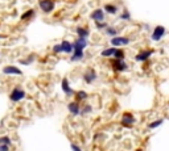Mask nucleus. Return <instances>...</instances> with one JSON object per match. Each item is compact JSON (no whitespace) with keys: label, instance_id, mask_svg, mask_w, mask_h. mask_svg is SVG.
I'll list each match as a JSON object with an SVG mask.
<instances>
[{"label":"nucleus","instance_id":"1","mask_svg":"<svg viewBox=\"0 0 169 151\" xmlns=\"http://www.w3.org/2000/svg\"><path fill=\"white\" fill-rule=\"evenodd\" d=\"M87 46V39L86 38H78L74 42V54L71 57V61H79L83 57V50Z\"/></svg>","mask_w":169,"mask_h":151},{"label":"nucleus","instance_id":"2","mask_svg":"<svg viewBox=\"0 0 169 151\" xmlns=\"http://www.w3.org/2000/svg\"><path fill=\"white\" fill-rule=\"evenodd\" d=\"M165 32L167 30H165V28L163 25H157L156 28L153 29V33H152V36H151L152 41H160V39L164 37Z\"/></svg>","mask_w":169,"mask_h":151},{"label":"nucleus","instance_id":"3","mask_svg":"<svg viewBox=\"0 0 169 151\" xmlns=\"http://www.w3.org/2000/svg\"><path fill=\"white\" fill-rule=\"evenodd\" d=\"M130 44V38L127 37H119V36H116V37L111 38V45L114 46V47H118V46H125Z\"/></svg>","mask_w":169,"mask_h":151},{"label":"nucleus","instance_id":"4","mask_svg":"<svg viewBox=\"0 0 169 151\" xmlns=\"http://www.w3.org/2000/svg\"><path fill=\"white\" fill-rule=\"evenodd\" d=\"M40 7H41V9L45 13H50L54 9V3H53V0H41Z\"/></svg>","mask_w":169,"mask_h":151},{"label":"nucleus","instance_id":"5","mask_svg":"<svg viewBox=\"0 0 169 151\" xmlns=\"http://www.w3.org/2000/svg\"><path fill=\"white\" fill-rule=\"evenodd\" d=\"M24 97H25V91L21 90V88H15L11 93V100L12 101H20Z\"/></svg>","mask_w":169,"mask_h":151},{"label":"nucleus","instance_id":"6","mask_svg":"<svg viewBox=\"0 0 169 151\" xmlns=\"http://www.w3.org/2000/svg\"><path fill=\"white\" fill-rule=\"evenodd\" d=\"M153 53H155L153 50H141L136 57H135V59H136L137 62H145L147 59H149V57Z\"/></svg>","mask_w":169,"mask_h":151},{"label":"nucleus","instance_id":"7","mask_svg":"<svg viewBox=\"0 0 169 151\" xmlns=\"http://www.w3.org/2000/svg\"><path fill=\"white\" fill-rule=\"evenodd\" d=\"M112 67L115 71H125L127 70V63L124 62V59H115L112 62Z\"/></svg>","mask_w":169,"mask_h":151},{"label":"nucleus","instance_id":"8","mask_svg":"<svg viewBox=\"0 0 169 151\" xmlns=\"http://www.w3.org/2000/svg\"><path fill=\"white\" fill-rule=\"evenodd\" d=\"M135 122H136V120H135V117L131 113H124L123 117H122V124L124 126H132Z\"/></svg>","mask_w":169,"mask_h":151},{"label":"nucleus","instance_id":"9","mask_svg":"<svg viewBox=\"0 0 169 151\" xmlns=\"http://www.w3.org/2000/svg\"><path fill=\"white\" fill-rule=\"evenodd\" d=\"M83 79L86 80V83H92V81L97 79V74H95V71L92 70V68H89L87 71L85 72V75H83Z\"/></svg>","mask_w":169,"mask_h":151},{"label":"nucleus","instance_id":"10","mask_svg":"<svg viewBox=\"0 0 169 151\" xmlns=\"http://www.w3.org/2000/svg\"><path fill=\"white\" fill-rule=\"evenodd\" d=\"M91 19L97 22H102L104 20V12L102 11V9H95V11L91 13Z\"/></svg>","mask_w":169,"mask_h":151},{"label":"nucleus","instance_id":"11","mask_svg":"<svg viewBox=\"0 0 169 151\" xmlns=\"http://www.w3.org/2000/svg\"><path fill=\"white\" fill-rule=\"evenodd\" d=\"M4 74H15V75H21V70H19L17 67H15V66H7L4 67V70H3Z\"/></svg>","mask_w":169,"mask_h":151},{"label":"nucleus","instance_id":"12","mask_svg":"<svg viewBox=\"0 0 169 151\" xmlns=\"http://www.w3.org/2000/svg\"><path fill=\"white\" fill-rule=\"evenodd\" d=\"M68 109H69V112H70L73 116H77V114H79V112H81L77 103H70L68 105Z\"/></svg>","mask_w":169,"mask_h":151},{"label":"nucleus","instance_id":"13","mask_svg":"<svg viewBox=\"0 0 169 151\" xmlns=\"http://www.w3.org/2000/svg\"><path fill=\"white\" fill-rule=\"evenodd\" d=\"M62 90H64V92L68 95V96L73 95V90L70 88V85H69V80H68V79H64V80H62Z\"/></svg>","mask_w":169,"mask_h":151},{"label":"nucleus","instance_id":"14","mask_svg":"<svg viewBox=\"0 0 169 151\" xmlns=\"http://www.w3.org/2000/svg\"><path fill=\"white\" fill-rule=\"evenodd\" d=\"M73 49H74V46H73L69 41H64V42L61 44V50L65 51V53H68V54L73 51Z\"/></svg>","mask_w":169,"mask_h":151},{"label":"nucleus","instance_id":"15","mask_svg":"<svg viewBox=\"0 0 169 151\" xmlns=\"http://www.w3.org/2000/svg\"><path fill=\"white\" fill-rule=\"evenodd\" d=\"M116 50H118L116 47H108V49H106V50L102 51L101 55H102V57H111V55H115Z\"/></svg>","mask_w":169,"mask_h":151},{"label":"nucleus","instance_id":"16","mask_svg":"<svg viewBox=\"0 0 169 151\" xmlns=\"http://www.w3.org/2000/svg\"><path fill=\"white\" fill-rule=\"evenodd\" d=\"M89 29L86 28H77V34H78V38H87L89 36Z\"/></svg>","mask_w":169,"mask_h":151},{"label":"nucleus","instance_id":"17","mask_svg":"<svg viewBox=\"0 0 169 151\" xmlns=\"http://www.w3.org/2000/svg\"><path fill=\"white\" fill-rule=\"evenodd\" d=\"M104 9H106V12L110 13V15H115V13L118 12V7L116 5H112V4L104 5Z\"/></svg>","mask_w":169,"mask_h":151},{"label":"nucleus","instance_id":"18","mask_svg":"<svg viewBox=\"0 0 169 151\" xmlns=\"http://www.w3.org/2000/svg\"><path fill=\"white\" fill-rule=\"evenodd\" d=\"M106 33H107L108 36H112V38H114V37H116V34H118V29L112 28V26H107V28H106Z\"/></svg>","mask_w":169,"mask_h":151},{"label":"nucleus","instance_id":"19","mask_svg":"<svg viewBox=\"0 0 169 151\" xmlns=\"http://www.w3.org/2000/svg\"><path fill=\"white\" fill-rule=\"evenodd\" d=\"M163 122H164V120L160 118V120H156V121H153V122H151L148 126H149V129H156V127H158L160 125H163Z\"/></svg>","mask_w":169,"mask_h":151},{"label":"nucleus","instance_id":"20","mask_svg":"<svg viewBox=\"0 0 169 151\" xmlns=\"http://www.w3.org/2000/svg\"><path fill=\"white\" fill-rule=\"evenodd\" d=\"M86 97H87V93H86L85 91H79V92H77V100H78V101L85 100Z\"/></svg>","mask_w":169,"mask_h":151},{"label":"nucleus","instance_id":"21","mask_svg":"<svg viewBox=\"0 0 169 151\" xmlns=\"http://www.w3.org/2000/svg\"><path fill=\"white\" fill-rule=\"evenodd\" d=\"M33 15H35V11H33V9H29L28 12H25L24 15H21V20H26V19H29Z\"/></svg>","mask_w":169,"mask_h":151},{"label":"nucleus","instance_id":"22","mask_svg":"<svg viewBox=\"0 0 169 151\" xmlns=\"http://www.w3.org/2000/svg\"><path fill=\"white\" fill-rule=\"evenodd\" d=\"M115 59H124V53H123V50H120V49H118L116 50V53H115Z\"/></svg>","mask_w":169,"mask_h":151},{"label":"nucleus","instance_id":"23","mask_svg":"<svg viewBox=\"0 0 169 151\" xmlns=\"http://www.w3.org/2000/svg\"><path fill=\"white\" fill-rule=\"evenodd\" d=\"M0 144H11V139H9L8 137H2L0 138Z\"/></svg>","mask_w":169,"mask_h":151},{"label":"nucleus","instance_id":"24","mask_svg":"<svg viewBox=\"0 0 169 151\" xmlns=\"http://www.w3.org/2000/svg\"><path fill=\"white\" fill-rule=\"evenodd\" d=\"M120 19H122V20H130V19H131V15H130V12H127V11H124L123 13H122V16H120Z\"/></svg>","mask_w":169,"mask_h":151},{"label":"nucleus","instance_id":"25","mask_svg":"<svg viewBox=\"0 0 169 151\" xmlns=\"http://www.w3.org/2000/svg\"><path fill=\"white\" fill-rule=\"evenodd\" d=\"M70 147H71V150H73V151H82L81 147H79L78 144H75V143H71V144H70Z\"/></svg>","mask_w":169,"mask_h":151},{"label":"nucleus","instance_id":"26","mask_svg":"<svg viewBox=\"0 0 169 151\" xmlns=\"http://www.w3.org/2000/svg\"><path fill=\"white\" fill-rule=\"evenodd\" d=\"M92 108L90 107V105H86V107L83 108V110H82V114H85V113H89V112H91Z\"/></svg>","mask_w":169,"mask_h":151},{"label":"nucleus","instance_id":"27","mask_svg":"<svg viewBox=\"0 0 169 151\" xmlns=\"http://www.w3.org/2000/svg\"><path fill=\"white\" fill-rule=\"evenodd\" d=\"M0 151H9L8 144H0Z\"/></svg>","mask_w":169,"mask_h":151},{"label":"nucleus","instance_id":"28","mask_svg":"<svg viewBox=\"0 0 169 151\" xmlns=\"http://www.w3.org/2000/svg\"><path fill=\"white\" fill-rule=\"evenodd\" d=\"M53 51L54 53H61L62 50H61V45H56L54 47H53Z\"/></svg>","mask_w":169,"mask_h":151},{"label":"nucleus","instance_id":"29","mask_svg":"<svg viewBox=\"0 0 169 151\" xmlns=\"http://www.w3.org/2000/svg\"><path fill=\"white\" fill-rule=\"evenodd\" d=\"M98 28L99 29H103V28H107V24H104V22H97Z\"/></svg>","mask_w":169,"mask_h":151},{"label":"nucleus","instance_id":"30","mask_svg":"<svg viewBox=\"0 0 169 151\" xmlns=\"http://www.w3.org/2000/svg\"><path fill=\"white\" fill-rule=\"evenodd\" d=\"M0 38H2V37H0Z\"/></svg>","mask_w":169,"mask_h":151}]
</instances>
